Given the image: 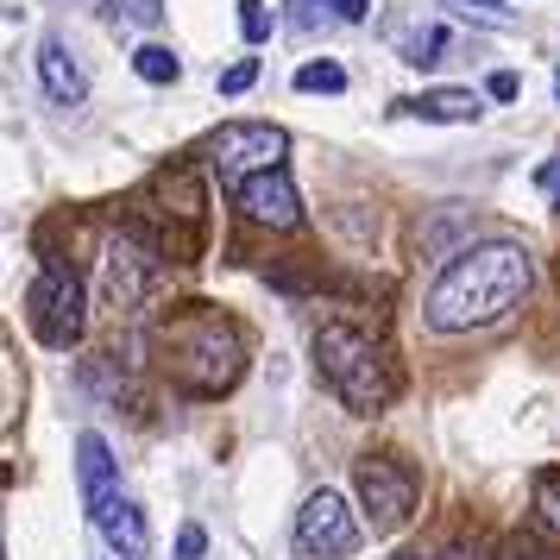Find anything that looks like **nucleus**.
<instances>
[{"mask_svg": "<svg viewBox=\"0 0 560 560\" xmlns=\"http://www.w3.org/2000/svg\"><path fill=\"white\" fill-rule=\"evenodd\" d=\"M535 283V265L523 246H510V240H485V246H466V253L434 278L429 290V328L441 334H472V328H491V322H504L510 308L529 296Z\"/></svg>", "mask_w": 560, "mask_h": 560, "instance_id": "f257e3e1", "label": "nucleus"}, {"mask_svg": "<svg viewBox=\"0 0 560 560\" xmlns=\"http://www.w3.org/2000/svg\"><path fill=\"white\" fill-rule=\"evenodd\" d=\"M315 372H322V384H328L353 416H378V409H390V397H397V372H390L384 347L372 334L347 328V322H328V328L315 334Z\"/></svg>", "mask_w": 560, "mask_h": 560, "instance_id": "f03ea898", "label": "nucleus"}, {"mask_svg": "<svg viewBox=\"0 0 560 560\" xmlns=\"http://www.w3.org/2000/svg\"><path fill=\"white\" fill-rule=\"evenodd\" d=\"M164 365H171V378L183 390L221 397L246 372V340H240V328H233L228 315H208L202 303H189V315L171 328V359Z\"/></svg>", "mask_w": 560, "mask_h": 560, "instance_id": "7ed1b4c3", "label": "nucleus"}, {"mask_svg": "<svg viewBox=\"0 0 560 560\" xmlns=\"http://www.w3.org/2000/svg\"><path fill=\"white\" fill-rule=\"evenodd\" d=\"M283 152H290V139L283 127H253V120H240V127H221L208 139V164H214V177L221 183H240L258 177V171H278Z\"/></svg>", "mask_w": 560, "mask_h": 560, "instance_id": "20e7f679", "label": "nucleus"}, {"mask_svg": "<svg viewBox=\"0 0 560 560\" xmlns=\"http://www.w3.org/2000/svg\"><path fill=\"white\" fill-rule=\"evenodd\" d=\"M32 328L45 347L57 353H70L89 328V308H82V283L77 271H63V265H45V278L32 283Z\"/></svg>", "mask_w": 560, "mask_h": 560, "instance_id": "39448f33", "label": "nucleus"}, {"mask_svg": "<svg viewBox=\"0 0 560 560\" xmlns=\"http://www.w3.org/2000/svg\"><path fill=\"white\" fill-rule=\"evenodd\" d=\"M353 491H359V510L372 516V529H404L409 510H416V472L397 466V459L365 454L353 466Z\"/></svg>", "mask_w": 560, "mask_h": 560, "instance_id": "423d86ee", "label": "nucleus"}, {"mask_svg": "<svg viewBox=\"0 0 560 560\" xmlns=\"http://www.w3.org/2000/svg\"><path fill=\"white\" fill-rule=\"evenodd\" d=\"M296 548L308 560H347L359 548V516L340 491H308L296 510Z\"/></svg>", "mask_w": 560, "mask_h": 560, "instance_id": "0eeeda50", "label": "nucleus"}, {"mask_svg": "<svg viewBox=\"0 0 560 560\" xmlns=\"http://www.w3.org/2000/svg\"><path fill=\"white\" fill-rule=\"evenodd\" d=\"M240 208H246V221H258V228H296L303 221V196H296V183H290V171H258V177L240 183Z\"/></svg>", "mask_w": 560, "mask_h": 560, "instance_id": "6e6552de", "label": "nucleus"}, {"mask_svg": "<svg viewBox=\"0 0 560 560\" xmlns=\"http://www.w3.org/2000/svg\"><path fill=\"white\" fill-rule=\"evenodd\" d=\"M145 283H152V258L139 253L132 240H107L102 246V296H107V308L132 315V308L145 303Z\"/></svg>", "mask_w": 560, "mask_h": 560, "instance_id": "1a4fd4ad", "label": "nucleus"}, {"mask_svg": "<svg viewBox=\"0 0 560 560\" xmlns=\"http://www.w3.org/2000/svg\"><path fill=\"white\" fill-rule=\"evenodd\" d=\"M77 479H82V504H89V516L120 498V466H114V454H107L102 434H77Z\"/></svg>", "mask_w": 560, "mask_h": 560, "instance_id": "9d476101", "label": "nucleus"}, {"mask_svg": "<svg viewBox=\"0 0 560 560\" xmlns=\"http://www.w3.org/2000/svg\"><path fill=\"white\" fill-rule=\"evenodd\" d=\"M95 529L107 535V548H114L120 560H145V548H152V523H145V510L132 504L127 491H120L107 510H95Z\"/></svg>", "mask_w": 560, "mask_h": 560, "instance_id": "9b49d317", "label": "nucleus"}, {"mask_svg": "<svg viewBox=\"0 0 560 560\" xmlns=\"http://www.w3.org/2000/svg\"><path fill=\"white\" fill-rule=\"evenodd\" d=\"M397 114H409V120H434V127H472V120L485 114V102L472 95V89H422V95L397 102Z\"/></svg>", "mask_w": 560, "mask_h": 560, "instance_id": "f8f14e48", "label": "nucleus"}, {"mask_svg": "<svg viewBox=\"0 0 560 560\" xmlns=\"http://www.w3.org/2000/svg\"><path fill=\"white\" fill-rule=\"evenodd\" d=\"M38 82H45V95H51L57 107H77L82 95H89V77H82L77 51H70L63 38H45V45H38Z\"/></svg>", "mask_w": 560, "mask_h": 560, "instance_id": "ddd939ff", "label": "nucleus"}, {"mask_svg": "<svg viewBox=\"0 0 560 560\" xmlns=\"http://www.w3.org/2000/svg\"><path fill=\"white\" fill-rule=\"evenodd\" d=\"M390 38H397V51H404V63H416V70H429V63H441V57H447V45H454V32L441 26V20H422V26H397Z\"/></svg>", "mask_w": 560, "mask_h": 560, "instance_id": "4468645a", "label": "nucleus"}, {"mask_svg": "<svg viewBox=\"0 0 560 560\" xmlns=\"http://www.w3.org/2000/svg\"><path fill=\"white\" fill-rule=\"evenodd\" d=\"M132 70L145 82H177L183 77V57L164 51V45H145V51H132Z\"/></svg>", "mask_w": 560, "mask_h": 560, "instance_id": "2eb2a0df", "label": "nucleus"}, {"mask_svg": "<svg viewBox=\"0 0 560 560\" xmlns=\"http://www.w3.org/2000/svg\"><path fill=\"white\" fill-rule=\"evenodd\" d=\"M296 89H303V95H340V89H347V70L328 63V57H322V63H303V70H296Z\"/></svg>", "mask_w": 560, "mask_h": 560, "instance_id": "dca6fc26", "label": "nucleus"}, {"mask_svg": "<svg viewBox=\"0 0 560 560\" xmlns=\"http://www.w3.org/2000/svg\"><path fill=\"white\" fill-rule=\"evenodd\" d=\"M240 32H246V45H265L271 38V7L265 0H240Z\"/></svg>", "mask_w": 560, "mask_h": 560, "instance_id": "f3484780", "label": "nucleus"}, {"mask_svg": "<svg viewBox=\"0 0 560 560\" xmlns=\"http://www.w3.org/2000/svg\"><path fill=\"white\" fill-rule=\"evenodd\" d=\"M535 510H541L548 529H560V472H541L535 479Z\"/></svg>", "mask_w": 560, "mask_h": 560, "instance_id": "a211bd4d", "label": "nucleus"}, {"mask_svg": "<svg viewBox=\"0 0 560 560\" xmlns=\"http://www.w3.org/2000/svg\"><path fill=\"white\" fill-rule=\"evenodd\" d=\"M253 82H258V57H240V63L221 70V95H246Z\"/></svg>", "mask_w": 560, "mask_h": 560, "instance_id": "6ab92c4d", "label": "nucleus"}, {"mask_svg": "<svg viewBox=\"0 0 560 560\" xmlns=\"http://www.w3.org/2000/svg\"><path fill=\"white\" fill-rule=\"evenodd\" d=\"M114 7H120L127 26H158L164 20V0H114Z\"/></svg>", "mask_w": 560, "mask_h": 560, "instance_id": "aec40b11", "label": "nucleus"}, {"mask_svg": "<svg viewBox=\"0 0 560 560\" xmlns=\"http://www.w3.org/2000/svg\"><path fill=\"white\" fill-rule=\"evenodd\" d=\"M485 95H491V102H516V95H523V77H516V70H491Z\"/></svg>", "mask_w": 560, "mask_h": 560, "instance_id": "412c9836", "label": "nucleus"}, {"mask_svg": "<svg viewBox=\"0 0 560 560\" xmlns=\"http://www.w3.org/2000/svg\"><path fill=\"white\" fill-rule=\"evenodd\" d=\"M202 548H208L202 523H183V529H177V560H202Z\"/></svg>", "mask_w": 560, "mask_h": 560, "instance_id": "4be33fe9", "label": "nucleus"}, {"mask_svg": "<svg viewBox=\"0 0 560 560\" xmlns=\"http://www.w3.org/2000/svg\"><path fill=\"white\" fill-rule=\"evenodd\" d=\"M315 20H322V0H290V26L296 32H315Z\"/></svg>", "mask_w": 560, "mask_h": 560, "instance_id": "5701e85b", "label": "nucleus"}, {"mask_svg": "<svg viewBox=\"0 0 560 560\" xmlns=\"http://www.w3.org/2000/svg\"><path fill=\"white\" fill-rule=\"evenodd\" d=\"M334 13H340V20H372V0H334Z\"/></svg>", "mask_w": 560, "mask_h": 560, "instance_id": "b1692460", "label": "nucleus"}, {"mask_svg": "<svg viewBox=\"0 0 560 560\" xmlns=\"http://www.w3.org/2000/svg\"><path fill=\"white\" fill-rule=\"evenodd\" d=\"M541 189H548V202L560 208V158H548V164H541Z\"/></svg>", "mask_w": 560, "mask_h": 560, "instance_id": "393cba45", "label": "nucleus"}, {"mask_svg": "<svg viewBox=\"0 0 560 560\" xmlns=\"http://www.w3.org/2000/svg\"><path fill=\"white\" fill-rule=\"evenodd\" d=\"M441 560H491V555H485V548H472V541H454Z\"/></svg>", "mask_w": 560, "mask_h": 560, "instance_id": "a878e982", "label": "nucleus"}, {"mask_svg": "<svg viewBox=\"0 0 560 560\" xmlns=\"http://www.w3.org/2000/svg\"><path fill=\"white\" fill-rule=\"evenodd\" d=\"M466 7H498V0H466Z\"/></svg>", "mask_w": 560, "mask_h": 560, "instance_id": "bb28decb", "label": "nucleus"}, {"mask_svg": "<svg viewBox=\"0 0 560 560\" xmlns=\"http://www.w3.org/2000/svg\"><path fill=\"white\" fill-rule=\"evenodd\" d=\"M555 95H560V70H555Z\"/></svg>", "mask_w": 560, "mask_h": 560, "instance_id": "cd10ccee", "label": "nucleus"}, {"mask_svg": "<svg viewBox=\"0 0 560 560\" xmlns=\"http://www.w3.org/2000/svg\"><path fill=\"white\" fill-rule=\"evenodd\" d=\"M397 560H422V555H397Z\"/></svg>", "mask_w": 560, "mask_h": 560, "instance_id": "c85d7f7f", "label": "nucleus"}]
</instances>
